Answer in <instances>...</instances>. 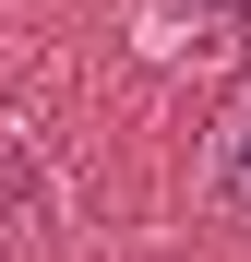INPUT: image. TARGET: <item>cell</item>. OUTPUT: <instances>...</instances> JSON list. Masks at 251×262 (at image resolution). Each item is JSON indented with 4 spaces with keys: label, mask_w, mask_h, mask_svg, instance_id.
Wrapping results in <instances>:
<instances>
[{
    "label": "cell",
    "mask_w": 251,
    "mask_h": 262,
    "mask_svg": "<svg viewBox=\"0 0 251 262\" xmlns=\"http://www.w3.org/2000/svg\"><path fill=\"white\" fill-rule=\"evenodd\" d=\"M203 191H216V214H239L251 227V96L216 119V155H203Z\"/></svg>",
    "instance_id": "1"
},
{
    "label": "cell",
    "mask_w": 251,
    "mask_h": 262,
    "mask_svg": "<svg viewBox=\"0 0 251 262\" xmlns=\"http://www.w3.org/2000/svg\"><path fill=\"white\" fill-rule=\"evenodd\" d=\"M191 12H227V24H251V0H191Z\"/></svg>",
    "instance_id": "2"
}]
</instances>
